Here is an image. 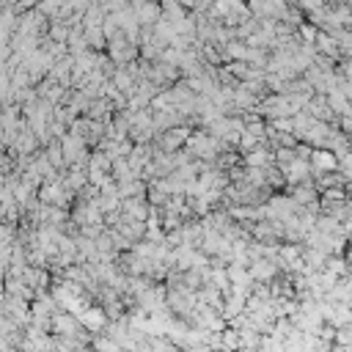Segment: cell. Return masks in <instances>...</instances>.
<instances>
[{
    "label": "cell",
    "mask_w": 352,
    "mask_h": 352,
    "mask_svg": "<svg viewBox=\"0 0 352 352\" xmlns=\"http://www.w3.org/2000/svg\"><path fill=\"white\" fill-rule=\"evenodd\" d=\"M314 163H317L319 168H325V171H327V168H333V165H336V157H333V154H327V152H317Z\"/></svg>",
    "instance_id": "obj_1"
}]
</instances>
